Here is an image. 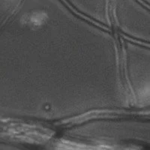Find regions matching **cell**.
Returning a JSON list of instances; mask_svg holds the SVG:
<instances>
[{
	"instance_id": "obj_1",
	"label": "cell",
	"mask_w": 150,
	"mask_h": 150,
	"mask_svg": "<svg viewBox=\"0 0 150 150\" xmlns=\"http://www.w3.org/2000/svg\"><path fill=\"white\" fill-rule=\"evenodd\" d=\"M125 50L131 103L137 108H150V47L130 42Z\"/></svg>"
},
{
	"instance_id": "obj_6",
	"label": "cell",
	"mask_w": 150,
	"mask_h": 150,
	"mask_svg": "<svg viewBox=\"0 0 150 150\" xmlns=\"http://www.w3.org/2000/svg\"><path fill=\"white\" fill-rule=\"evenodd\" d=\"M140 1H142L143 3L146 4V5H148L149 7L150 8V0H140Z\"/></svg>"
},
{
	"instance_id": "obj_5",
	"label": "cell",
	"mask_w": 150,
	"mask_h": 150,
	"mask_svg": "<svg viewBox=\"0 0 150 150\" xmlns=\"http://www.w3.org/2000/svg\"><path fill=\"white\" fill-rule=\"evenodd\" d=\"M22 0H0V29L14 14Z\"/></svg>"
},
{
	"instance_id": "obj_4",
	"label": "cell",
	"mask_w": 150,
	"mask_h": 150,
	"mask_svg": "<svg viewBox=\"0 0 150 150\" xmlns=\"http://www.w3.org/2000/svg\"><path fill=\"white\" fill-rule=\"evenodd\" d=\"M125 138L150 144V120L131 121L125 125Z\"/></svg>"
},
{
	"instance_id": "obj_2",
	"label": "cell",
	"mask_w": 150,
	"mask_h": 150,
	"mask_svg": "<svg viewBox=\"0 0 150 150\" xmlns=\"http://www.w3.org/2000/svg\"><path fill=\"white\" fill-rule=\"evenodd\" d=\"M128 35L150 47V8L140 0H111L110 17Z\"/></svg>"
},
{
	"instance_id": "obj_3",
	"label": "cell",
	"mask_w": 150,
	"mask_h": 150,
	"mask_svg": "<svg viewBox=\"0 0 150 150\" xmlns=\"http://www.w3.org/2000/svg\"><path fill=\"white\" fill-rule=\"evenodd\" d=\"M80 14L92 21L108 24L110 21L111 0H65Z\"/></svg>"
}]
</instances>
